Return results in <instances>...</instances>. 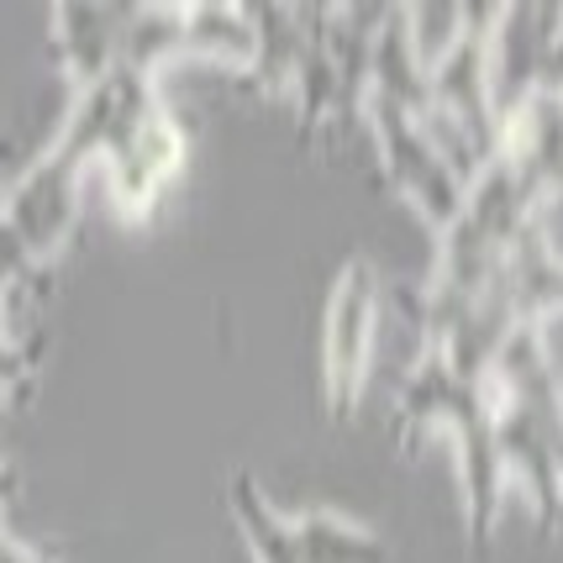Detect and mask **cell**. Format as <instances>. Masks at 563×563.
<instances>
[{"label": "cell", "instance_id": "obj_5", "mask_svg": "<svg viewBox=\"0 0 563 563\" xmlns=\"http://www.w3.org/2000/svg\"><path fill=\"white\" fill-rule=\"evenodd\" d=\"M122 26L126 5H53V53L74 90H90L122 64Z\"/></svg>", "mask_w": 563, "mask_h": 563}, {"label": "cell", "instance_id": "obj_11", "mask_svg": "<svg viewBox=\"0 0 563 563\" xmlns=\"http://www.w3.org/2000/svg\"><path fill=\"white\" fill-rule=\"evenodd\" d=\"M16 174H22V164H11V158H5V147H0V221H5V196H11Z\"/></svg>", "mask_w": 563, "mask_h": 563}, {"label": "cell", "instance_id": "obj_4", "mask_svg": "<svg viewBox=\"0 0 563 563\" xmlns=\"http://www.w3.org/2000/svg\"><path fill=\"white\" fill-rule=\"evenodd\" d=\"M379 332V274L368 258H347L338 290L327 300V406L347 417L358 406L374 364Z\"/></svg>", "mask_w": 563, "mask_h": 563}, {"label": "cell", "instance_id": "obj_10", "mask_svg": "<svg viewBox=\"0 0 563 563\" xmlns=\"http://www.w3.org/2000/svg\"><path fill=\"white\" fill-rule=\"evenodd\" d=\"M0 563H43V559H37L32 548H22L16 538H5V532H0Z\"/></svg>", "mask_w": 563, "mask_h": 563}, {"label": "cell", "instance_id": "obj_9", "mask_svg": "<svg viewBox=\"0 0 563 563\" xmlns=\"http://www.w3.org/2000/svg\"><path fill=\"white\" fill-rule=\"evenodd\" d=\"M538 90H553V96H563V32L553 37V48H548V58H542Z\"/></svg>", "mask_w": 563, "mask_h": 563}, {"label": "cell", "instance_id": "obj_8", "mask_svg": "<svg viewBox=\"0 0 563 563\" xmlns=\"http://www.w3.org/2000/svg\"><path fill=\"white\" fill-rule=\"evenodd\" d=\"M295 527V548H300V563H390V548L353 527L332 511H306Z\"/></svg>", "mask_w": 563, "mask_h": 563}, {"label": "cell", "instance_id": "obj_2", "mask_svg": "<svg viewBox=\"0 0 563 563\" xmlns=\"http://www.w3.org/2000/svg\"><path fill=\"white\" fill-rule=\"evenodd\" d=\"M185 158H190V137H185V126L174 122V111L153 96L143 111L117 132L111 153L100 158V164H106V179H111L117 217H126V221L153 217V206H158L164 190L179 179Z\"/></svg>", "mask_w": 563, "mask_h": 563}, {"label": "cell", "instance_id": "obj_6", "mask_svg": "<svg viewBox=\"0 0 563 563\" xmlns=\"http://www.w3.org/2000/svg\"><path fill=\"white\" fill-rule=\"evenodd\" d=\"M247 26H253V58H247V79L253 90L269 96H290L295 90V64H300V43H306V16L300 5H243Z\"/></svg>", "mask_w": 563, "mask_h": 563}, {"label": "cell", "instance_id": "obj_1", "mask_svg": "<svg viewBox=\"0 0 563 563\" xmlns=\"http://www.w3.org/2000/svg\"><path fill=\"white\" fill-rule=\"evenodd\" d=\"M432 421H442L459 453H464V495H468V542L474 553H485L495 538V516H500V448H495V417H490V390L459 379L453 368L442 364V353H421L417 368L406 374L400 400H395V432L400 442H411L417 432H427Z\"/></svg>", "mask_w": 563, "mask_h": 563}, {"label": "cell", "instance_id": "obj_3", "mask_svg": "<svg viewBox=\"0 0 563 563\" xmlns=\"http://www.w3.org/2000/svg\"><path fill=\"white\" fill-rule=\"evenodd\" d=\"M368 126H374V147H379V164L390 174V185L400 196L417 200V211L438 232L453 227V217L464 211V179L442 164V153L427 143V132H421L406 111H395L390 100L368 96Z\"/></svg>", "mask_w": 563, "mask_h": 563}, {"label": "cell", "instance_id": "obj_7", "mask_svg": "<svg viewBox=\"0 0 563 563\" xmlns=\"http://www.w3.org/2000/svg\"><path fill=\"white\" fill-rule=\"evenodd\" d=\"M227 506H232V516H238V527H243V538H247V553L258 563H300L295 527L274 511L264 485H258L247 468H238V474L227 479Z\"/></svg>", "mask_w": 563, "mask_h": 563}]
</instances>
